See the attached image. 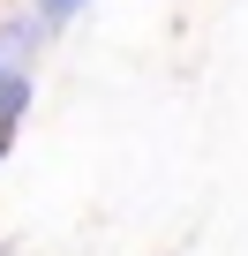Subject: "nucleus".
Masks as SVG:
<instances>
[{
    "mask_svg": "<svg viewBox=\"0 0 248 256\" xmlns=\"http://www.w3.org/2000/svg\"><path fill=\"white\" fill-rule=\"evenodd\" d=\"M45 38H53V23H45L38 8H23V16H8V23H0V60H30Z\"/></svg>",
    "mask_w": 248,
    "mask_h": 256,
    "instance_id": "obj_1",
    "label": "nucleus"
},
{
    "mask_svg": "<svg viewBox=\"0 0 248 256\" xmlns=\"http://www.w3.org/2000/svg\"><path fill=\"white\" fill-rule=\"evenodd\" d=\"M30 98H38L30 60H0V128H15V120L30 113Z\"/></svg>",
    "mask_w": 248,
    "mask_h": 256,
    "instance_id": "obj_2",
    "label": "nucleus"
},
{
    "mask_svg": "<svg viewBox=\"0 0 248 256\" xmlns=\"http://www.w3.org/2000/svg\"><path fill=\"white\" fill-rule=\"evenodd\" d=\"M30 8H38V16L53 23V30H60V23H75V16L90 8V0H30Z\"/></svg>",
    "mask_w": 248,
    "mask_h": 256,
    "instance_id": "obj_3",
    "label": "nucleus"
},
{
    "mask_svg": "<svg viewBox=\"0 0 248 256\" xmlns=\"http://www.w3.org/2000/svg\"><path fill=\"white\" fill-rule=\"evenodd\" d=\"M8 151H15V128H0V158H8Z\"/></svg>",
    "mask_w": 248,
    "mask_h": 256,
    "instance_id": "obj_4",
    "label": "nucleus"
}]
</instances>
